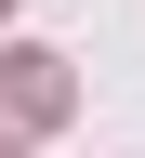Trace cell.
I'll list each match as a JSON object with an SVG mask.
<instances>
[{
    "instance_id": "cell-1",
    "label": "cell",
    "mask_w": 145,
    "mask_h": 158,
    "mask_svg": "<svg viewBox=\"0 0 145 158\" xmlns=\"http://www.w3.org/2000/svg\"><path fill=\"white\" fill-rule=\"evenodd\" d=\"M53 118H66V53L13 40V53H0V145H27V132H53Z\"/></svg>"
},
{
    "instance_id": "cell-2",
    "label": "cell",
    "mask_w": 145,
    "mask_h": 158,
    "mask_svg": "<svg viewBox=\"0 0 145 158\" xmlns=\"http://www.w3.org/2000/svg\"><path fill=\"white\" fill-rule=\"evenodd\" d=\"M0 13H13V0H0Z\"/></svg>"
}]
</instances>
